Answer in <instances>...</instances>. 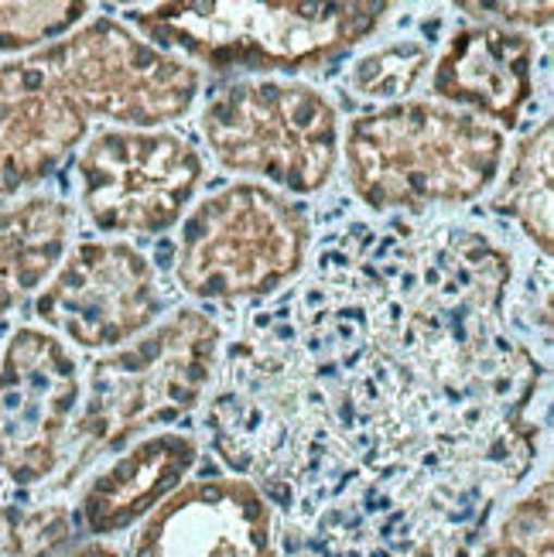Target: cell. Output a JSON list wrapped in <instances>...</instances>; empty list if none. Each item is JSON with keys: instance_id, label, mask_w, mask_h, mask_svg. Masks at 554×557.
<instances>
[{"instance_id": "obj_9", "label": "cell", "mask_w": 554, "mask_h": 557, "mask_svg": "<svg viewBox=\"0 0 554 557\" xmlns=\"http://www.w3.org/2000/svg\"><path fill=\"white\" fill-rule=\"evenodd\" d=\"M76 356L56 332L21 325L0 352V472L17 486L56 475L79 407Z\"/></svg>"}, {"instance_id": "obj_6", "label": "cell", "mask_w": 554, "mask_h": 557, "mask_svg": "<svg viewBox=\"0 0 554 557\" xmlns=\"http://www.w3.org/2000/svg\"><path fill=\"white\" fill-rule=\"evenodd\" d=\"M199 124L226 172L268 178L298 196L325 188L340 164V113L308 83H223L206 96Z\"/></svg>"}, {"instance_id": "obj_3", "label": "cell", "mask_w": 554, "mask_h": 557, "mask_svg": "<svg viewBox=\"0 0 554 557\" xmlns=\"http://www.w3.org/2000/svg\"><path fill=\"white\" fill-rule=\"evenodd\" d=\"M394 4H250L178 0L131 8L127 21L158 48H178L216 72H301L370 38Z\"/></svg>"}, {"instance_id": "obj_18", "label": "cell", "mask_w": 554, "mask_h": 557, "mask_svg": "<svg viewBox=\"0 0 554 557\" xmlns=\"http://www.w3.org/2000/svg\"><path fill=\"white\" fill-rule=\"evenodd\" d=\"M72 534L76 520L62 503H0V557H59L72 544Z\"/></svg>"}, {"instance_id": "obj_22", "label": "cell", "mask_w": 554, "mask_h": 557, "mask_svg": "<svg viewBox=\"0 0 554 557\" xmlns=\"http://www.w3.org/2000/svg\"><path fill=\"white\" fill-rule=\"evenodd\" d=\"M65 557H124L116 547H110V544H103V541H86V544H79V547H72Z\"/></svg>"}, {"instance_id": "obj_19", "label": "cell", "mask_w": 554, "mask_h": 557, "mask_svg": "<svg viewBox=\"0 0 554 557\" xmlns=\"http://www.w3.org/2000/svg\"><path fill=\"white\" fill-rule=\"evenodd\" d=\"M89 14L83 0H0V52H28L65 38Z\"/></svg>"}, {"instance_id": "obj_10", "label": "cell", "mask_w": 554, "mask_h": 557, "mask_svg": "<svg viewBox=\"0 0 554 557\" xmlns=\"http://www.w3.org/2000/svg\"><path fill=\"white\" fill-rule=\"evenodd\" d=\"M161 290L151 260L124 239H83L72 247L35 314L83 349H120L158 319Z\"/></svg>"}, {"instance_id": "obj_15", "label": "cell", "mask_w": 554, "mask_h": 557, "mask_svg": "<svg viewBox=\"0 0 554 557\" xmlns=\"http://www.w3.org/2000/svg\"><path fill=\"white\" fill-rule=\"evenodd\" d=\"M72 206L56 196H28L0 209V314L56 274L72 236Z\"/></svg>"}, {"instance_id": "obj_8", "label": "cell", "mask_w": 554, "mask_h": 557, "mask_svg": "<svg viewBox=\"0 0 554 557\" xmlns=\"http://www.w3.org/2000/svg\"><path fill=\"white\" fill-rule=\"evenodd\" d=\"M79 191L89 223L120 236L172 230L202 182V154L175 131H100L79 161Z\"/></svg>"}, {"instance_id": "obj_12", "label": "cell", "mask_w": 554, "mask_h": 557, "mask_svg": "<svg viewBox=\"0 0 554 557\" xmlns=\"http://www.w3.org/2000/svg\"><path fill=\"white\" fill-rule=\"evenodd\" d=\"M86 131L89 116L35 52L0 65V199L52 175Z\"/></svg>"}, {"instance_id": "obj_21", "label": "cell", "mask_w": 554, "mask_h": 557, "mask_svg": "<svg viewBox=\"0 0 554 557\" xmlns=\"http://www.w3.org/2000/svg\"><path fill=\"white\" fill-rule=\"evenodd\" d=\"M459 11H469L476 17L493 14L500 21H507L514 32L517 28H547L554 17L551 4H459ZM507 24H503V28H507Z\"/></svg>"}, {"instance_id": "obj_20", "label": "cell", "mask_w": 554, "mask_h": 557, "mask_svg": "<svg viewBox=\"0 0 554 557\" xmlns=\"http://www.w3.org/2000/svg\"><path fill=\"white\" fill-rule=\"evenodd\" d=\"M551 475L517 499L507 517L500 520L496 534L479 557H554L551 554V530H554V499H551Z\"/></svg>"}, {"instance_id": "obj_17", "label": "cell", "mask_w": 554, "mask_h": 557, "mask_svg": "<svg viewBox=\"0 0 554 557\" xmlns=\"http://www.w3.org/2000/svg\"><path fill=\"white\" fill-rule=\"evenodd\" d=\"M431 62V48L418 38H397L373 48V52L359 55L346 79L343 89L359 103H404L411 89L421 83L424 69Z\"/></svg>"}, {"instance_id": "obj_11", "label": "cell", "mask_w": 554, "mask_h": 557, "mask_svg": "<svg viewBox=\"0 0 554 557\" xmlns=\"http://www.w3.org/2000/svg\"><path fill=\"white\" fill-rule=\"evenodd\" d=\"M131 557H278L271 499L250 479H188L144 517Z\"/></svg>"}, {"instance_id": "obj_14", "label": "cell", "mask_w": 554, "mask_h": 557, "mask_svg": "<svg viewBox=\"0 0 554 557\" xmlns=\"http://www.w3.org/2000/svg\"><path fill=\"white\" fill-rule=\"evenodd\" d=\"M199 462V445L182 431L148 434L89 479L79 496L83 527L96 541L124 534L172 496Z\"/></svg>"}, {"instance_id": "obj_4", "label": "cell", "mask_w": 554, "mask_h": 557, "mask_svg": "<svg viewBox=\"0 0 554 557\" xmlns=\"http://www.w3.org/2000/svg\"><path fill=\"white\" fill-rule=\"evenodd\" d=\"M223 332L206 311L178 308L131 346L100 356L89 367L79 421L69 438L79 445V472L89 458L120 448L134 434L175 421L196 407L220 362ZM69 472V475H72Z\"/></svg>"}, {"instance_id": "obj_13", "label": "cell", "mask_w": 554, "mask_h": 557, "mask_svg": "<svg viewBox=\"0 0 554 557\" xmlns=\"http://www.w3.org/2000/svg\"><path fill=\"white\" fill-rule=\"evenodd\" d=\"M538 45L527 32L503 24H466L455 32L431 69V92L445 107L517 127L534 96Z\"/></svg>"}, {"instance_id": "obj_5", "label": "cell", "mask_w": 554, "mask_h": 557, "mask_svg": "<svg viewBox=\"0 0 554 557\" xmlns=\"http://www.w3.org/2000/svg\"><path fill=\"white\" fill-rule=\"evenodd\" d=\"M311 226L281 191L236 182L206 196L178 233L175 281L202 301L268 298L308 260Z\"/></svg>"}, {"instance_id": "obj_1", "label": "cell", "mask_w": 554, "mask_h": 557, "mask_svg": "<svg viewBox=\"0 0 554 557\" xmlns=\"http://www.w3.org/2000/svg\"><path fill=\"white\" fill-rule=\"evenodd\" d=\"M346 178L377 212L463 206L496 182L507 137L487 120L435 100H404L346 127Z\"/></svg>"}, {"instance_id": "obj_2", "label": "cell", "mask_w": 554, "mask_h": 557, "mask_svg": "<svg viewBox=\"0 0 554 557\" xmlns=\"http://www.w3.org/2000/svg\"><path fill=\"white\" fill-rule=\"evenodd\" d=\"M212 442L236 472L268 482L274 499L301 506L340 490L335 472L349 462V445L325 414V397L292 370H257L244 349H230L226 383L212 404Z\"/></svg>"}, {"instance_id": "obj_7", "label": "cell", "mask_w": 554, "mask_h": 557, "mask_svg": "<svg viewBox=\"0 0 554 557\" xmlns=\"http://www.w3.org/2000/svg\"><path fill=\"white\" fill-rule=\"evenodd\" d=\"M35 55L86 116H107L131 131H161L182 120L202 83L192 62L113 17H93Z\"/></svg>"}, {"instance_id": "obj_16", "label": "cell", "mask_w": 554, "mask_h": 557, "mask_svg": "<svg viewBox=\"0 0 554 557\" xmlns=\"http://www.w3.org/2000/svg\"><path fill=\"white\" fill-rule=\"evenodd\" d=\"M493 212L510 215L524 236L551 257L554 236H551V212H554V124L541 120V124L527 134L510 161L507 178L500 182L493 196Z\"/></svg>"}]
</instances>
